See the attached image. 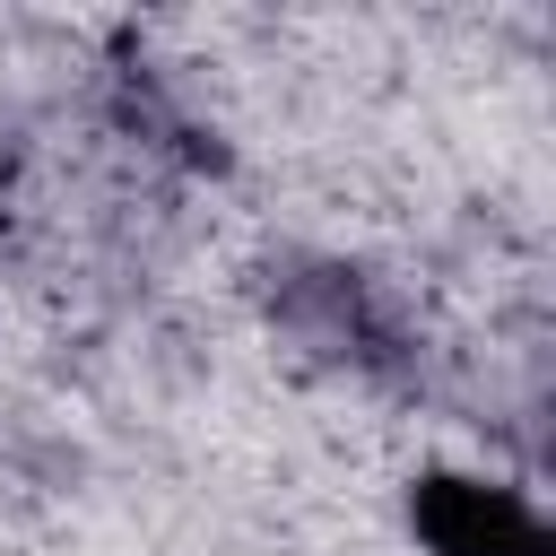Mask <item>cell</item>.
<instances>
[{
    "instance_id": "cell-1",
    "label": "cell",
    "mask_w": 556,
    "mask_h": 556,
    "mask_svg": "<svg viewBox=\"0 0 556 556\" xmlns=\"http://www.w3.org/2000/svg\"><path fill=\"white\" fill-rule=\"evenodd\" d=\"M408 521L434 556H556L530 495L495 486V478H469V469H426L408 486Z\"/></svg>"
}]
</instances>
